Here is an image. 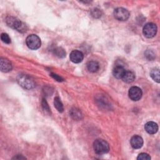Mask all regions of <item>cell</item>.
Segmentation results:
<instances>
[{"instance_id": "obj_1", "label": "cell", "mask_w": 160, "mask_h": 160, "mask_svg": "<svg viewBox=\"0 0 160 160\" xmlns=\"http://www.w3.org/2000/svg\"><path fill=\"white\" fill-rule=\"evenodd\" d=\"M6 21L9 26L14 29H16L19 32H22L26 31V24L14 17L8 16L6 19Z\"/></svg>"}, {"instance_id": "obj_2", "label": "cell", "mask_w": 160, "mask_h": 160, "mask_svg": "<svg viewBox=\"0 0 160 160\" xmlns=\"http://www.w3.org/2000/svg\"><path fill=\"white\" fill-rule=\"evenodd\" d=\"M93 148L98 154H104L109 150V146L108 142L102 139H98L93 143Z\"/></svg>"}, {"instance_id": "obj_3", "label": "cell", "mask_w": 160, "mask_h": 160, "mask_svg": "<svg viewBox=\"0 0 160 160\" xmlns=\"http://www.w3.org/2000/svg\"><path fill=\"white\" fill-rule=\"evenodd\" d=\"M17 81L18 84L24 89H31L35 87V82L34 79L28 75H19L17 78Z\"/></svg>"}, {"instance_id": "obj_4", "label": "cell", "mask_w": 160, "mask_h": 160, "mask_svg": "<svg viewBox=\"0 0 160 160\" xmlns=\"http://www.w3.org/2000/svg\"><path fill=\"white\" fill-rule=\"evenodd\" d=\"M26 43L27 46L32 50L38 49L40 48L41 42L40 38L36 34L29 35L26 39Z\"/></svg>"}, {"instance_id": "obj_5", "label": "cell", "mask_w": 160, "mask_h": 160, "mask_svg": "<svg viewBox=\"0 0 160 160\" xmlns=\"http://www.w3.org/2000/svg\"><path fill=\"white\" fill-rule=\"evenodd\" d=\"M142 32L146 38H151L154 37L157 32V26L152 22H148L144 26Z\"/></svg>"}, {"instance_id": "obj_6", "label": "cell", "mask_w": 160, "mask_h": 160, "mask_svg": "<svg viewBox=\"0 0 160 160\" xmlns=\"http://www.w3.org/2000/svg\"><path fill=\"white\" fill-rule=\"evenodd\" d=\"M114 18L119 21H126L129 17V12L125 8H118L114 11Z\"/></svg>"}, {"instance_id": "obj_7", "label": "cell", "mask_w": 160, "mask_h": 160, "mask_svg": "<svg viewBox=\"0 0 160 160\" xmlns=\"http://www.w3.org/2000/svg\"><path fill=\"white\" fill-rule=\"evenodd\" d=\"M129 97L132 101H138L139 100L142 95V90L137 87V86H132L131 87L128 92Z\"/></svg>"}, {"instance_id": "obj_8", "label": "cell", "mask_w": 160, "mask_h": 160, "mask_svg": "<svg viewBox=\"0 0 160 160\" xmlns=\"http://www.w3.org/2000/svg\"><path fill=\"white\" fill-rule=\"evenodd\" d=\"M70 60L74 63H79L81 62L84 58L83 53L78 50H73L71 51L69 55Z\"/></svg>"}, {"instance_id": "obj_9", "label": "cell", "mask_w": 160, "mask_h": 160, "mask_svg": "<svg viewBox=\"0 0 160 160\" xmlns=\"http://www.w3.org/2000/svg\"><path fill=\"white\" fill-rule=\"evenodd\" d=\"M130 143L134 149H139L143 145V139L141 136L138 135H134L131 138Z\"/></svg>"}, {"instance_id": "obj_10", "label": "cell", "mask_w": 160, "mask_h": 160, "mask_svg": "<svg viewBox=\"0 0 160 160\" xmlns=\"http://www.w3.org/2000/svg\"><path fill=\"white\" fill-rule=\"evenodd\" d=\"M144 129L148 134H154L157 132L158 130V126L153 121H149L145 124Z\"/></svg>"}, {"instance_id": "obj_11", "label": "cell", "mask_w": 160, "mask_h": 160, "mask_svg": "<svg viewBox=\"0 0 160 160\" xmlns=\"http://www.w3.org/2000/svg\"><path fill=\"white\" fill-rule=\"evenodd\" d=\"M12 66L11 62L6 58H1L0 59V68L1 71L4 72H7L12 69Z\"/></svg>"}, {"instance_id": "obj_12", "label": "cell", "mask_w": 160, "mask_h": 160, "mask_svg": "<svg viewBox=\"0 0 160 160\" xmlns=\"http://www.w3.org/2000/svg\"><path fill=\"white\" fill-rule=\"evenodd\" d=\"M125 72H126V69L121 65L116 66L112 70V74L114 76L118 79L122 78Z\"/></svg>"}, {"instance_id": "obj_13", "label": "cell", "mask_w": 160, "mask_h": 160, "mask_svg": "<svg viewBox=\"0 0 160 160\" xmlns=\"http://www.w3.org/2000/svg\"><path fill=\"white\" fill-rule=\"evenodd\" d=\"M124 82L126 83H131L135 79V74L133 72L130 71H126L124 74L122 78Z\"/></svg>"}, {"instance_id": "obj_14", "label": "cell", "mask_w": 160, "mask_h": 160, "mask_svg": "<svg viewBox=\"0 0 160 160\" xmlns=\"http://www.w3.org/2000/svg\"><path fill=\"white\" fill-rule=\"evenodd\" d=\"M69 114L71 118L74 120H81L82 118V114L81 111L79 109H77L76 108H72L70 111Z\"/></svg>"}, {"instance_id": "obj_15", "label": "cell", "mask_w": 160, "mask_h": 160, "mask_svg": "<svg viewBox=\"0 0 160 160\" xmlns=\"http://www.w3.org/2000/svg\"><path fill=\"white\" fill-rule=\"evenodd\" d=\"M87 69L89 71L91 72H94L98 71L99 68V64L97 61H91L87 63Z\"/></svg>"}, {"instance_id": "obj_16", "label": "cell", "mask_w": 160, "mask_h": 160, "mask_svg": "<svg viewBox=\"0 0 160 160\" xmlns=\"http://www.w3.org/2000/svg\"><path fill=\"white\" fill-rule=\"evenodd\" d=\"M54 107L56 108V109L59 112H62L64 111V107H63V104L61 101V99H59V97H56L54 98Z\"/></svg>"}, {"instance_id": "obj_17", "label": "cell", "mask_w": 160, "mask_h": 160, "mask_svg": "<svg viewBox=\"0 0 160 160\" xmlns=\"http://www.w3.org/2000/svg\"><path fill=\"white\" fill-rule=\"evenodd\" d=\"M54 54L58 58H63L66 56V52L63 48L61 47H57L53 50Z\"/></svg>"}, {"instance_id": "obj_18", "label": "cell", "mask_w": 160, "mask_h": 160, "mask_svg": "<svg viewBox=\"0 0 160 160\" xmlns=\"http://www.w3.org/2000/svg\"><path fill=\"white\" fill-rule=\"evenodd\" d=\"M150 76L154 81L158 83L159 82V70L158 68L152 69L150 72Z\"/></svg>"}, {"instance_id": "obj_19", "label": "cell", "mask_w": 160, "mask_h": 160, "mask_svg": "<svg viewBox=\"0 0 160 160\" xmlns=\"http://www.w3.org/2000/svg\"><path fill=\"white\" fill-rule=\"evenodd\" d=\"M144 55L146 56V58L149 60V61H152L155 59L156 56L154 52L150 49H148L146 51V52H144Z\"/></svg>"}, {"instance_id": "obj_20", "label": "cell", "mask_w": 160, "mask_h": 160, "mask_svg": "<svg viewBox=\"0 0 160 160\" xmlns=\"http://www.w3.org/2000/svg\"><path fill=\"white\" fill-rule=\"evenodd\" d=\"M91 15H92V16H93L95 18H99L101 16L102 12L100 9H99L98 8H95L92 10Z\"/></svg>"}, {"instance_id": "obj_21", "label": "cell", "mask_w": 160, "mask_h": 160, "mask_svg": "<svg viewBox=\"0 0 160 160\" xmlns=\"http://www.w3.org/2000/svg\"><path fill=\"white\" fill-rule=\"evenodd\" d=\"M1 39L6 44H9L11 42V39L9 35L6 33H2L1 34Z\"/></svg>"}, {"instance_id": "obj_22", "label": "cell", "mask_w": 160, "mask_h": 160, "mask_svg": "<svg viewBox=\"0 0 160 160\" xmlns=\"http://www.w3.org/2000/svg\"><path fill=\"white\" fill-rule=\"evenodd\" d=\"M41 104H42V107L43 110L46 112H47V113H50L51 112L49 105H48V102H47V101H46L45 99H42V102H41Z\"/></svg>"}, {"instance_id": "obj_23", "label": "cell", "mask_w": 160, "mask_h": 160, "mask_svg": "<svg viewBox=\"0 0 160 160\" xmlns=\"http://www.w3.org/2000/svg\"><path fill=\"white\" fill-rule=\"evenodd\" d=\"M137 159H138V160H150L151 157L148 154L142 152L138 155Z\"/></svg>"}, {"instance_id": "obj_24", "label": "cell", "mask_w": 160, "mask_h": 160, "mask_svg": "<svg viewBox=\"0 0 160 160\" xmlns=\"http://www.w3.org/2000/svg\"><path fill=\"white\" fill-rule=\"evenodd\" d=\"M51 76L54 79H55V80H56V81H58L59 82H61V81H63V79L61 76H58V75H57V74H56L54 73H51Z\"/></svg>"}, {"instance_id": "obj_25", "label": "cell", "mask_w": 160, "mask_h": 160, "mask_svg": "<svg viewBox=\"0 0 160 160\" xmlns=\"http://www.w3.org/2000/svg\"><path fill=\"white\" fill-rule=\"evenodd\" d=\"M13 159H26V158L25 157H23V156H19V155H18L17 156H14V158H13Z\"/></svg>"}]
</instances>
